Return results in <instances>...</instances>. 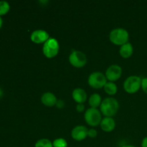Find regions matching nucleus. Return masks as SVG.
I'll use <instances>...</instances> for the list:
<instances>
[{"label": "nucleus", "instance_id": "nucleus-1", "mask_svg": "<svg viewBox=\"0 0 147 147\" xmlns=\"http://www.w3.org/2000/svg\"><path fill=\"white\" fill-rule=\"evenodd\" d=\"M119 109V103L114 98H106L102 100L100 106V111L105 117H113L117 113Z\"/></svg>", "mask_w": 147, "mask_h": 147}, {"label": "nucleus", "instance_id": "nucleus-2", "mask_svg": "<svg viewBox=\"0 0 147 147\" xmlns=\"http://www.w3.org/2000/svg\"><path fill=\"white\" fill-rule=\"evenodd\" d=\"M109 40L114 45L121 46L129 42V34L127 30L123 28L113 29L109 34Z\"/></svg>", "mask_w": 147, "mask_h": 147}, {"label": "nucleus", "instance_id": "nucleus-3", "mask_svg": "<svg viewBox=\"0 0 147 147\" xmlns=\"http://www.w3.org/2000/svg\"><path fill=\"white\" fill-rule=\"evenodd\" d=\"M60 45L55 38L50 37L48 40L43 44L42 53L47 58H53L59 53Z\"/></svg>", "mask_w": 147, "mask_h": 147}, {"label": "nucleus", "instance_id": "nucleus-4", "mask_svg": "<svg viewBox=\"0 0 147 147\" xmlns=\"http://www.w3.org/2000/svg\"><path fill=\"white\" fill-rule=\"evenodd\" d=\"M84 119L86 123L90 126H97L100 125L102 120V113L98 109L90 108L86 111Z\"/></svg>", "mask_w": 147, "mask_h": 147}, {"label": "nucleus", "instance_id": "nucleus-5", "mask_svg": "<svg viewBox=\"0 0 147 147\" xmlns=\"http://www.w3.org/2000/svg\"><path fill=\"white\" fill-rule=\"evenodd\" d=\"M142 88V78L139 76H129L123 83V88L125 91L130 94H134L139 91Z\"/></svg>", "mask_w": 147, "mask_h": 147}, {"label": "nucleus", "instance_id": "nucleus-6", "mask_svg": "<svg viewBox=\"0 0 147 147\" xmlns=\"http://www.w3.org/2000/svg\"><path fill=\"white\" fill-rule=\"evenodd\" d=\"M88 85L95 89L102 88L107 83L106 76L100 72H94L89 76L88 79Z\"/></svg>", "mask_w": 147, "mask_h": 147}, {"label": "nucleus", "instance_id": "nucleus-7", "mask_svg": "<svg viewBox=\"0 0 147 147\" xmlns=\"http://www.w3.org/2000/svg\"><path fill=\"white\" fill-rule=\"evenodd\" d=\"M69 62L73 67L80 68L86 65L87 57L83 52L74 50L69 56Z\"/></svg>", "mask_w": 147, "mask_h": 147}, {"label": "nucleus", "instance_id": "nucleus-8", "mask_svg": "<svg viewBox=\"0 0 147 147\" xmlns=\"http://www.w3.org/2000/svg\"><path fill=\"white\" fill-rule=\"evenodd\" d=\"M122 75V68L118 65H111L107 68L106 71V79L109 81L113 82L119 80Z\"/></svg>", "mask_w": 147, "mask_h": 147}, {"label": "nucleus", "instance_id": "nucleus-9", "mask_svg": "<svg viewBox=\"0 0 147 147\" xmlns=\"http://www.w3.org/2000/svg\"><path fill=\"white\" fill-rule=\"evenodd\" d=\"M50 38L48 32L45 30H36L32 32L30 35V39L32 42L36 43V44H44L48 39Z\"/></svg>", "mask_w": 147, "mask_h": 147}, {"label": "nucleus", "instance_id": "nucleus-10", "mask_svg": "<svg viewBox=\"0 0 147 147\" xmlns=\"http://www.w3.org/2000/svg\"><path fill=\"white\" fill-rule=\"evenodd\" d=\"M88 129L85 126H77L73 128L71 131V136L74 140L77 142H80L86 139L88 136Z\"/></svg>", "mask_w": 147, "mask_h": 147}, {"label": "nucleus", "instance_id": "nucleus-11", "mask_svg": "<svg viewBox=\"0 0 147 147\" xmlns=\"http://www.w3.org/2000/svg\"><path fill=\"white\" fill-rule=\"evenodd\" d=\"M41 101L43 105L47 107H52L55 106L57 103V99L55 95L53 94L51 92H46L43 93L41 96Z\"/></svg>", "mask_w": 147, "mask_h": 147}, {"label": "nucleus", "instance_id": "nucleus-12", "mask_svg": "<svg viewBox=\"0 0 147 147\" xmlns=\"http://www.w3.org/2000/svg\"><path fill=\"white\" fill-rule=\"evenodd\" d=\"M100 126L103 131L111 132L116 127V122L112 117H105L102 119Z\"/></svg>", "mask_w": 147, "mask_h": 147}, {"label": "nucleus", "instance_id": "nucleus-13", "mask_svg": "<svg viewBox=\"0 0 147 147\" xmlns=\"http://www.w3.org/2000/svg\"><path fill=\"white\" fill-rule=\"evenodd\" d=\"M72 97L73 100L78 103H83L87 99V93L86 90L80 88H77L74 89L72 93Z\"/></svg>", "mask_w": 147, "mask_h": 147}, {"label": "nucleus", "instance_id": "nucleus-14", "mask_svg": "<svg viewBox=\"0 0 147 147\" xmlns=\"http://www.w3.org/2000/svg\"><path fill=\"white\" fill-rule=\"evenodd\" d=\"M133 53L134 47L130 42H127L121 45L119 50V54L123 58H129L132 55Z\"/></svg>", "mask_w": 147, "mask_h": 147}, {"label": "nucleus", "instance_id": "nucleus-15", "mask_svg": "<svg viewBox=\"0 0 147 147\" xmlns=\"http://www.w3.org/2000/svg\"><path fill=\"white\" fill-rule=\"evenodd\" d=\"M88 103L90 108L97 109L98 107L100 106V104L102 103L101 96L98 93H93L89 98Z\"/></svg>", "mask_w": 147, "mask_h": 147}, {"label": "nucleus", "instance_id": "nucleus-16", "mask_svg": "<svg viewBox=\"0 0 147 147\" xmlns=\"http://www.w3.org/2000/svg\"><path fill=\"white\" fill-rule=\"evenodd\" d=\"M105 92L110 96H113L116 94L118 91V88L116 83L113 82L109 81L106 83L105 86L103 87Z\"/></svg>", "mask_w": 147, "mask_h": 147}, {"label": "nucleus", "instance_id": "nucleus-17", "mask_svg": "<svg viewBox=\"0 0 147 147\" xmlns=\"http://www.w3.org/2000/svg\"><path fill=\"white\" fill-rule=\"evenodd\" d=\"M34 147H53V142L47 139H41L37 141Z\"/></svg>", "mask_w": 147, "mask_h": 147}, {"label": "nucleus", "instance_id": "nucleus-18", "mask_svg": "<svg viewBox=\"0 0 147 147\" xmlns=\"http://www.w3.org/2000/svg\"><path fill=\"white\" fill-rule=\"evenodd\" d=\"M10 9V6L7 1H0V16L7 14Z\"/></svg>", "mask_w": 147, "mask_h": 147}, {"label": "nucleus", "instance_id": "nucleus-19", "mask_svg": "<svg viewBox=\"0 0 147 147\" xmlns=\"http://www.w3.org/2000/svg\"><path fill=\"white\" fill-rule=\"evenodd\" d=\"M53 147H67V141L63 138L55 139L53 142Z\"/></svg>", "mask_w": 147, "mask_h": 147}, {"label": "nucleus", "instance_id": "nucleus-20", "mask_svg": "<svg viewBox=\"0 0 147 147\" xmlns=\"http://www.w3.org/2000/svg\"><path fill=\"white\" fill-rule=\"evenodd\" d=\"M98 133L97 131L94 129H90L88 130V136H89L90 138H92V139H94V138L96 137Z\"/></svg>", "mask_w": 147, "mask_h": 147}, {"label": "nucleus", "instance_id": "nucleus-21", "mask_svg": "<svg viewBox=\"0 0 147 147\" xmlns=\"http://www.w3.org/2000/svg\"><path fill=\"white\" fill-rule=\"evenodd\" d=\"M142 88L143 91L147 94V78L142 79Z\"/></svg>", "mask_w": 147, "mask_h": 147}, {"label": "nucleus", "instance_id": "nucleus-22", "mask_svg": "<svg viewBox=\"0 0 147 147\" xmlns=\"http://www.w3.org/2000/svg\"><path fill=\"white\" fill-rule=\"evenodd\" d=\"M76 110L78 112H83L85 110V106L83 103H78L76 106Z\"/></svg>", "mask_w": 147, "mask_h": 147}, {"label": "nucleus", "instance_id": "nucleus-23", "mask_svg": "<svg viewBox=\"0 0 147 147\" xmlns=\"http://www.w3.org/2000/svg\"><path fill=\"white\" fill-rule=\"evenodd\" d=\"M55 106H57L58 109H62V108L64 107V106H65L64 101H63L62 100H57V103H56Z\"/></svg>", "mask_w": 147, "mask_h": 147}, {"label": "nucleus", "instance_id": "nucleus-24", "mask_svg": "<svg viewBox=\"0 0 147 147\" xmlns=\"http://www.w3.org/2000/svg\"><path fill=\"white\" fill-rule=\"evenodd\" d=\"M142 147H147V136L144 138L142 142Z\"/></svg>", "mask_w": 147, "mask_h": 147}, {"label": "nucleus", "instance_id": "nucleus-25", "mask_svg": "<svg viewBox=\"0 0 147 147\" xmlns=\"http://www.w3.org/2000/svg\"><path fill=\"white\" fill-rule=\"evenodd\" d=\"M3 94H4V92H3V90L1 88H0V98H1L2 97Z\"/></svg>", "mask_w": 147, "mask_h": 147}, {"label": "nucleus", "instance_id": "nucleus-26", "mask_svg": "<svg viewBox=\"0 0 147 147\" xmlns=\"http://www.w3.org/2000/svg\"><path fill=\"white\" fill-rule=\"evenodd\" d=\"M2 23H3V20L2 19H1V16H0V29H1V26H2Z\"/></svg>", "mask_w": 147, "mask_h": 147}, {"label": "nucleus", "instance_id": "nucleus-27", "mask_svg": "<svg viewBox=\"0 0 147 147\" xmlns=\"http://www.w3.org/2000/svg\"><path fill=\"white\" fill-rule=\"evenodd\" d=\"M122 147H136L134 146H131V145H125V146H122Z\"/></svg>", "mask_w": 147, "mask_h": 147}]
</instances>
